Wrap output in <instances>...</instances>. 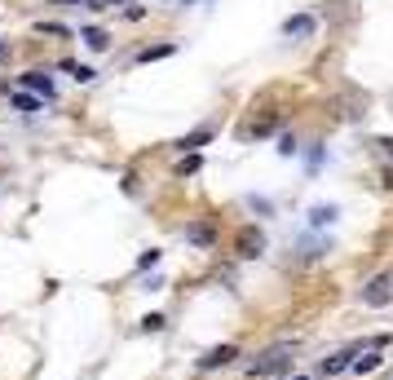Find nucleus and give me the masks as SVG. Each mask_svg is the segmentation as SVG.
Listing matches in <instances>:
<instances>
[{
  "label": "nucleus",
  "mask_w": 393,
  "mask_h": 380,
  "mask_svg": "<svg viewBox=\"0 0 393 380\" xmlns=\"http://www.w3.org/2000/svg\"><path fill=\"white\" fill-rule=\"evenodd\" d=\"M247 372H252L256 380H261V376H283V372H292V345H274V349H265L252 367H247Z\"/></svg>",
  "instance_id": "f257e3e1"
},
{
  "label": "nucleus",
  "mask_w": 393,
  "mask_h": 380,
  "mask_svg": "<svg viewBox=\"0 0 393 380\" xmlns=\"http://www.w3.org/2000/svg\"><path fill=\"white\" fill-rule=\"evenodd\" d=\"M393 301V275L385 270V275H376L372 283L363 288V305H372V310H380V305Z\"/></svg>",
  "instance_id": "f03ea898"
},
{
  "label": "nucleus",
  "mask_w": 393,
  "mask_h": 380,
  "mask_svg": "<svg viewBox=\"0 0 393 380\" xmlns=\"http://www.w3.org/2000/svg\"><path fill=\"white\" fill-rule=\"evenodd\" d=\"M234 248H239V257H261V252H265V239H261V230L243 225V230H239V239H234Z\"/></svg>",
  "instance_id": "7ed1b4c3"
},
{
  "label": "nucleus",
  "mask_w": 393,
  "mask_h": 380,
  "mask_svg": "<svg viewBox=\"0 0 393 380\" xmlns=\"http://www.w3.org/2000/svg\"><path fill=\"white\" fill-rule=\"evenodd\" d=\"M234 359H239V349H234V345H217V349H208L204 359H199V367L212 372V367H225V363H234Z\"/></svg>",
  "instance_id": "20e7f679"
},
{
  "label": "nucleus",
  "mask_w": 393,
  "mask_h": 380,
  "mask_svg": "<svg viewBox=\"0 0 393 380\" xmlns=\"http://www.w3.org/2000/svg\"><path fill=\"white\" fill-rule=\"evenodd\" d=\"M186 243L212 248V243H217V230H212V221H195V225H186Z\"/></svg>",
  "instance_id": "39448f33"
},
{
  "label": "nucleus",
  "mask_w": 393,
  "mask_h": 380,
  "mask_svg": "<svg viewBox=\"0 0 393 380\" xmlns=\"http://www.w3.org/2000/svg\"><path fill=\"white\" fill-rule=\"evenodd\" d=\"M314 27H318V22L309 18V14H296V18L283 22V35H292V40H305V35H314Z\"/></svg>",
  "instance_id": "423d86ee"
},
{
  "label": "nucleus",
  "mask_w": 393,
  "mask_h": 380,
  "mask_svg": "<svg viewBox=\"0 0 393 380\" xmlns=\"http://www.w3.org/2000/svg\"><path fill=\"white\" fill-rule=\"evenodd\" d=\"M22 89L40 93V98H53V80L44 76V71H27V76H22Z\"/></svg>",
  "instance_id": "0eeeda50"
},
{
  "label": "nucleus",
  "mask_w": 393,
  "mask_h": 380,
  "mask_svg": "<svg viewBox=\"0 0 393 380\" xmlns=\"http://www.w3.org/2000/svg\"><path fill=\"white\" fill-rule=\"evenodd\" d=\"M80 40H85L89 49H106V44H111V35H106L102 27H85V31H80Z\"/></svg>",
  "instance_id": "6e6552de"
},
{
  "label": "nucleus",
  "mask_w": 393,
  "mask_h": 380,
  "mask_svg": "<svg viewBox=\"0 0 393 380\" xmlns=\"http://www.w3.org/2000/svg\"><path fill=\"white\" fill-rule=\"evenodd\" d=\"M9 102L18 106V111H27V115H35V111H44V102L40 98H31V93H9Z\"/></svg>",
  "instance_id": "1a4fd4ad"
},
{
  "label": "nucleus",
  "mask_w": 393,
  "mask_h": 380,
  "mask_svg": "<svg viewBox=\"0 0 393 380\" xmlns=\"http://www.w3.org/2000/svg\"><path fill=\"white\" fill-rule=\"evenodd\" d=\"M349 363H353L349 354H336V359H327V363H323V376H340V372H344Z\"/></svg>",
  "instance_id": "9d476101"
},
{
  "label": "nucleus",
  "mask_w": 393,
  "mask_h": 380,
  "mask_svg": "<svg viewBox=\"0 0 393 380\" xmlns=\"http://www.w3.org/2000/svg\"><path fill=\"white\" fill-rule=\"evenodd\" d=\"M331 217H336V208H331V204H318L314 212H309V225H327Z\"/></svg>",
  "instance_id": "9b49d317"
},
{
  "label": "nucleus",
  "mask_w": 393,
  "mask_h": 380,
  "mask_svg": "<svg viewBox=\"0 0 393 380\" xmlns=\"http://www.w3.org/2000/svg\"><path fill=\"white\" fill-rule=\"evenodd\" d=\"M349 367H353L358 376H363V372H376V367H380V354H363V359H353Z\"/></svg>",
  "instance_id": "f8f14e48"
},
{
  "label": "nucleus",
  "mask_w": 393,
  "mask_h": 380,
  "mask_svg": "<svg viewBox=\"0 0 393 380\" xmlns=\"http://www.w3.org/2000/svg\"><path fill=\"white\" fill-rule=\"evenodd\" d=\"M208 137H212V133H208V128H195V133H190V137H182V141H177V146H182V150L190 146V150H195V146H204V141H208Z\"/></svg>",
  "instance_id": "ddd939ff"
},
{
  "label": "nucleus",
  "mask_w": 393,
  "mask_h": 380,
  "mask_svg": "<svg viewBox=\"0 0 393 380\" xmlns=\"http://www.w3.org/2000/svg\"><path fill=\"white\" fill-rule=\"evenodd\" d=\"M173 53V44H155V49H141L137 53V62H155V58H168Z\"/></svg>",
  "instance_id": "4468645a"
},
{
  "label": "nucleus",
  "mask_w": 393,
  "mask_h": 380,
  "mask_svg": "<svg viewBox=\"0 0 393 380\" xmlns=\"http://www.w3.org/2000/svg\"><path fill=\"white\" fill-rule=\"evenodd\" d=\"M67 71H71V76H76V80H80V85H89V80H93V67H80V62H67Z\"/></svg>",
  "instance_id": "2eb2a0df"
},
{
  "label": "nucleus",
  "mask_w": 393,
  "mask_h": 380,
  "mask_svg": "<svg viewBox=\"0 0 393 380\" xmlns=\"http://www.w3.org/2000/svg\"><path fill=\"white\" fill-rule=\"evenodd\" d=\"M141 327H146V331H164V314H146V318H141Z\"/></svg>",
  "instance_id": "dca6fc26"
},
{
  "label": "nucleus",
  "mask_w": 393,
  "mask_h": 380,
  "mask_svg": "<svg viewBox=\"0 0 393 380\" xmlns=\"http://www.w3.org/2000/svg\"><path fill=\"white\" fill-rule=\"evenodd\" d=\"M40 31H44V35H71L62 22H40Z\"/></svg>",
  "instance_id": "f3484780"
},
{
  "label": "nucleus",
  "mask_w": 393,
  "mask_h": 380,
  "mask_svg": "<svg viewBox=\"0 0 393 380\" xmlns=\"http://www.w3.org/2000/svg\"><path fill=\"white\" fill-rule=\"evenodd\" d=\"M195 169H199V155H186V159H182V169H177V173L186 177V173H195Z\"/></svg>",
  "instance_id": "a211bd4d"
},
{
  "label": "nucleus",
  "mask_w": 393,
  "mask_h": 380,
  "mask_svg": "<svg viewBox=\"0 0 393 380\" xmlns=\"http://www.w3.org/2000/svg\"><path fill=\"white\" fill-rule=\"evenodd\" d=\"M380 146H385V150H389V155H393V137H380Z\"/></svg>",
  "instance_id": "6ab92c4d"
},
{
  "label": "nucleus",
  "mask_w": 393,
  "mask_h": 380,
  "mask_svg": "<svg viewBox=\"0 0 393 380\" xmlns=\"http://www.w3.org/2000/svg\"><path fill=\"white\" fill-rule=\"evenodd\" d=\"M0 58H9V44L5 40H0Z\"/></svg>",
  "instance_id": "aec40b11"
},
{
  "label": "nucleus",
  "mask_w": 393,
  "mask_h": 380,
  "mask_svg": "<svg viewBox=\"0 0 393 380\" xmlns=\"http://www.w3.org/2000/svg\"><path fill=\"white\" fill-rule=\"evenodd\" d=\"M58 5H85V0H58Z\"/></svg>",
  "instance_id": "412c9836"
},
{
  "label": "nucleus",
  "mask_w": 393,
  "mask_h": 380,
  "mask_svg": "<svg viewBox=\"0 0 393 380\" xmlns=\"http://www.w3.org/2000/svg\"><path fill=\"white\" fill-rule=\"evenodd\" d=\"M292 380H309V376H292Z\"/></svg>",
  "instance_id": "4be33fe9"
}]
</instances>
